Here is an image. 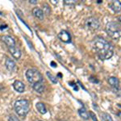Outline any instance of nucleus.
<instances>
[{
	"instance_id": "nucleus-8",
	"label": "nucleus",
	"mask_w": 121,
	"mask_h": 121,
	"mask_svg": "<svg viewBox=\"0 0 121 121\" xmlns=\"http://www.w3.org/2000/svg\"><path fill=\"white\" fill-rule=\"evenodd\" d=\"M2 40L3 41L7 44V48H11V47H15V41L11 36H2Z\"/></svg>"
},
{
	"instance_id": "nucleus-25",
	"label": "nucleus",
	"mask_w": 121,
	"mask_h": 121,
	"mask_svg": "<svg viewBox=\"0 0 121 121\" xmlns=\"http://www.w3.org/2000/svg\"><path fill=\"white\" fill-rule=\"evenodd\" d=\"M117 116L120 117V118H121V112H119L118 113H117Z\"/></svg>"
},
{
	"instance_id": "nucleus-10",
	"label": "nucleus",
	"mask_w": 121,
	"mask_h": 121,
	"mask_svg": "<svg viewBox=\"0 0 121 121\" xmlns=\"http://www.w3.org/2000/svg\"><path fill=\"white\" fill-rule=\"evenodd\" d=\"M32 15L36 17V19H40V20H43L44 17V13L40 8L39 7H35L32 9Z\"/></svg>"
},
{
	"instance_id": "nucleus-9",
	"label": "nucleus",
	"mask_w": 121,
	"mask_h": 121,
	"mask_svg": "<svg viewBox=\"0 0 121 121\" xmlns=\"http://www.w3.org/2000/svg\"><path fill=\"white\" fill-rule=\"evenodd\" d=\"M13 87L17 92L19 93H23L25 90V86L21 81H19V80H16V81L14 82L13 83Z\"/></svg>"
},
{
	"instance_id": "nucleus-15",
	"label": "nucleus",
	"mask_w": 121,
	"mask_h": 121,
	"mask_svg": "<svg viewBox=\"0 0 121 121\" xmlns=\"http://www.w3.org/2000/svg\"><path fill=\"white\" fill-rule=\"evenodd\" d=\"M78 114L79 116L82 117V118L83 119V120H88L89 119V114L88 112H87V111L85 109V107H82V108H80L78 110Z\"/></svg>"
},
{
	"instance_id": "nucleus-2",
	"label": "nucleus",
	"mask_w": 121,
	"mask_h": 121,
	"mask_svg": "<svg viewBox=\"0 0 121 121\" xmlns=\"http://www.w3.org/2000/svg\"><path fill=\"white\" fill-rule=\"evenodd\" d=\"M14 108L18 116L24 117L29 112V103L26 99H19L15 103Z\"/></svg>"
},
{
	"instance_id": "nucleus-20",
	"label": "nucleus",
	"mask_w": 121,
	"mask_h": 121,
	"mask_svg": "<svg viewBox=\"0 0 121 121\" xmlns=\"http://www.w3.org/2000/svg\"><path fill=\"white\" fill-rule=\"evenodd\" d=\"M89 114H90V116H91V118L93 120V121H98V120H97V117H96V116H95V113L92 112H90Z\"/></svg>"
},
{
	"instance_id": "nucleus-5",
	"label": "nucleus",
	"mask_w": 121,
	"mask_h": 121,
	"mask_svg": "<svg viewBox=\"0 0 121 121\" xmlns=\"http://www.w3.org/2000/svg\"><path fill=\"white\" fill-rule=\"evenodd\" d=\"M85 25L89 30L91 31H95L97 29H99V26H100V23L98 19L95 18V17H89L86 19Z\"/></svg>"
},
{
	"instance_id": "nucleus-3",
	"label": "nucleus",
	"mask_w": 121,
	"mask_h": 121,
	"mask_svg": "<svg viewBox=\"0 0 121 121\" xmlns=\"http://www.w3.org/2000/svg\"><path fill=\"white\" fill-rule=\"evenodd\" d=\"M106 32L109 36H111L112 39L116 40L118 39L120 36V25L116 22H109L106 25Z\"/></svg>"
},
{
	"instance_id": "nucleus-17",
	"label": "nucleus",
	"mask_w": 121,
	"mask_h": 121,
	"mask_svg": "<svg viewBox=\"0 0 121 121\" xmlns=\"http://www.w3.org/2000/svg\"><path fill=\"white\" fill-rule=\"evenodd\" d=\"M46 74H47L48 78H49V80L52 82V83H54V84L57 83V79H56V78L55 77V76H53V75L52 74V73H50L49 72H47Z\"/></svg>"
},
{
	"instance_id": "nucleus-13",
	"label": "nucleus",
	"mask_w": 121,
	"mask_h": 121,
	"mask_svg": "<svg viewBox=\"0 0 121 121\" xmlns=\"http://www.w3.org/2000/svg\"><path fill=\"white\" fill-rule=\"evenodd\" d=\"M108 83L111 85L112 88L118 90L120 88V81L116 77H111L108 78Z\"/></svg>"
},
{
	"instance_id": "nucleus-14",
	"label": "nucleus",
	"mask_w": 121,
	"mask_h": 121,
	"mask_svg": "<svg viewBox=\"0 0 121 121\" xmlns=\"http://www.w3.org/2000/svg\"><path fill=\"white\" fill-rule=\"evenodd\" d=\"M32 88L34 89L35 91L38 93H42L44 90V86L43 82H38V83H36L34 85H32Z\"/></svg>"
},
{
	"instance_id": "nucleus-4",
	"label": "nucleus",
	"mask_w": 121,
	"mask_h": 121,
	"mask_svg": "<svg viewBox=\"0 0 121 121\" xmlns=\"http://www.w3.org/2000/svg\"><path fill=\"white\" fill-rule=\"evenodd\" d=\"M26 78L28 82L34 85L38 82H43V77L38 70L35 69H29L26 72Z\"/></svg>"
},
{
	"instance_id": "nucleus-22",
	"label": "nucleus",
	"mask_w": 121,
	"mask_h": 121,
	"mask_svg": "<svg viewBox=\"0 0 121 121\" xmlns=\"http://www.w3.org/2000/svg\"><path fill=\"white\" fill-rule=\"evenodd\" d=\"M92 78H93V77H91V78H90V81L92 82H94V83H98L99 82V80H97L96 78H95V79H92Z\"/></svg>"
},
{
	"instance_id": "nucleus-11",
	"label": "nucleus",
	"mask_w": 121,
	"mask_h": 121,
	"mask_svg": "<svg viewBox=\"0 0 121 121\" xmlns=\"http://www.w3.org/2000/svg\"><path fill=\"white\" fill-rule=\"evenodd\" d=\"M5 65H6V68L11 72H13L15 69V68H16V65H15V61L9 57H7V59H6Z\"/></svg>"
},
{
	"instance_id": "nucleus-7",
	"label": "nucleus",
	"mask_w": 121,
	"mask_h": 121,
	"mask_svg": "<svg viewBox=\"0 0 121 121\" xmlns=\"http://www.w3.org/2000/svg\"><path fill=\"white\" fill-rule=\"evenodd\" d=\"M109 7L112 10L115 12H120L121 11V2L118 1V0H115V1H112L109 3Z\"/></svg>"
},
{
	"instance_id": "nucleus-23",
	"label": "nucleus",
	"mask_w": 121,
	"mask_h": 121,
	"mask_svg": "<svg viewBox=\"0 0 121 121\" xmlns=\"http://www.w3.org/2000/svg\"><path fill=\"white\" fill-rule=\"evenodd\" d=\"M7 28V25H1L0 26V30H3V29H6Z\"/></svg>"
},
{
	"instance_id": "nucleus-16",
	"label": "nucleus",
	"mask_w": 121,
	"mask_h": 121,
	"mask_svg": "<svg viewBox=\"0 0 121 121\" xmlns=\"http://www.w3.org/2000/svg\"><path fill=\"white\" fill-rule=\"evenodd\" d=\"M36 109H37V111L40 113V114L44 115V114H45V113L47 112L46 107H45V106H44V103H36Z\"/></svg>"
},
{
	"instance_id": "nucleus-1",
	"label": "nucleus",
	"mask_w": 121,
	"mask_h": 121,
	"mask_svg": "<svg viewBox=\"0 0 121 121\" xmlns=\"http://www.w3.org/2000/svg\"><path fill=\"white\" fill-rule=\"evenodd\" d=\"M93 47L101 60L110 59L114 54V50L112 44L102 38L95 39L93 42Z\"/></svg>"
},
{
	"instance_id": "nucleus-6",
	"label": "nucleus",
	"mask_w": 121,
	"mask_h": 121,
	"mask_svg": "<svg viewBox=\"0 0 121 121\" xmlns=\"http://www.w3.org/2000/svg\"><path fill=\"white\" fill-rule=\"evenodd\" d=\"M58 38L64 43L71 42V36H70V34L65 30H62L58 33Z\"/></svg>"
},
{
	"instance_id": "nucleus-27",
	"label": "nucleus",
	"mask_w": 121,
	"mask_h": 121,
	"mask_svg": "<svg viewBox=\"0 0 121 121\" xmlns=\"http://www.w3.org/2000/svg\"><path fill=\"white\" fill-rule=\"evenodd\" d=\"M39 121H41V120H39Z\"/></svg>"
},
{
	"instance_id": "nucleus-19",
	"label": "nucleus",
	"mask_w": 121,
	"mask_h": 121,
	"mask_svg": "<svg viewBox=\"0 0 121 121\" xmlns=\"http://www.w3.org/2000/svg\"><path fill=\"white\" fill-rule=\"evenodd\" d=\"M64 3L65 5H69V6H73L76 3L75 0H64Z\"/></svg>"
},
{
	"instance_id": "nucleus-26",
	"label": "nucleus",
	"mask_w": 121,
	"mask_h": 121,
	"mask_svg": "<svg viewBox=\"0 0 121 121\" xmlns=\"http://www.w3.org/2000/svg\"><path fill=\"white\" fill-rule=\"evenodd\" d=\"M118 20H119V22H120V23H121V15H120V16H119V17H118Z\"/></svg>"
},
{
	"instance_id": "nucleus-18",
	"label": "nucleus",
	"mask_w": 121,
	"mask_h": 121,
	"mask_svg": "<svg viewBox=\"0 0 121 121\" xmlns=\"http://www.w3.org/2000/svg\"><path fill=\"white\" fill-rule=\"evenodd\" d=\"M101 116H102V119L103 120V121H113L111 116L109 114H107V113L103 112V113H102Z\"/></svg>"
},
{
	"instance_id": "nucleus-12",
	"label": "nucleus",
	"mask_w": 121,
	"mask_h": 121,
	"mask_svg": "<svg viewBox=\"0 0 121 121\" xmlns=\"http://www.w3.org/2000/svg\"><path fill=\"white\" fill-rule=\"evenodd\" d=\"M8 50L10 52V53L12 55V56L15 59H19L21 56V51L19 49L16 47H11V48H8Z\"/></svg>"
},
{
	"instance_id": "nucleus-21",
	"label": "nucleus",
	"mask_w": 121,
	"mask_h": 121,
	"mask_svg": "<svg viewBox=\"0 0 121 121\" xmlns=\"http://www.w3.org/2000/svg\"><path fill=\"white\" fill-rule=\"evenodd\" d=\"M8 121H19V120L15 116H10L8 118Z\"/></svg>"
},
{
	"instance_id": "nucleus-24",
	"label": "nucleus",
	"mask_w": 121,
	"mask_h": 121,
	"mask_svg": "<svg viewBox=\"0 0 121 121\" xmlns=\"http://www.w3.org/2000/svg\"><path fill=\"white\" fill-rule=\"evenodd\" d=\"M29 3H32V4H36V3H37V1H36V0H29Z\"/></svg>"
}]
</instances>
